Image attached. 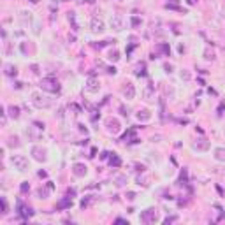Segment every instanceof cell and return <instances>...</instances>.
Listing matches in <instances>:
<instances>
[{
    "instance_id": "6da1fadb",
    "label": "cell",
    "mask_w": 225,
    "mask_h": 225,
    "mask_svg": "<svg viewBox=\"0 0 225 225\" xmlns=\"http://www.w3.org/2000/svg\"><path fill=\"white\" fill-rule=\"evenodd\" d=\"M32 104L35 106V107H39V109H46V107H51V99L49 97H46L44 93H40V91H34L32 93Z\"/></svg>"
},
{
    "instance_id": "7a4b0ae2",
    "label": "cell",
    "mask_w": 225,
    "mask_h": 225,
    "mask_svg": "<svg viewBox=\"0 0 225 225\" xmlns=\"http://www.w3.org/2000/svg\"><path fill=\"white\" fill-rule=\"evenodd\" d=\"M158 220H160V213L155 208H148V209H144L141 213V222L142 223H157Z\"/></svg>"
},
{
    "instance_id": "3957f363",
    "label": "cell",
    "mask_w": 225,
    "mask_h": 225,
    "mask_svg": "<svg viewBox=\"0 0 225 225\" xmlns=\"http://www.w3.org/2000/svg\"><path fill=\"white\" fill-rule=\"evenodd\" d=\"M40 88H42L44 91H49V93H58L60 91L58 81L53 79V77H44L42 81H40Z\"/></svg>"
},
{
    "instance_id": "277c9868",
    "label": "cell",
    "mask_w": 225,
    "mask_h": 225,
    "mask_svg": "<svg viewBox=\"0 0 225 225\" xmlns=\"http://www.w3.org/2000/svg\"><path fill=\"white\" fill-rule=\"evenodd\" d=\"M11 162H13V165L18 169V171H28V158L25 155H13L11 157Z\"/></svg>"
},
{
    "instance_id": "5b68a950",
    "label": "cell",
    "mask_w": 225,
    "mask_h": 225,
    "mask_svg": "<svg viewBox=\"0 0 225 225\" xmlns=\"http://www.w3.org/2000/svg\"><path fill=\"white\" fill-rule=\"evenodd\" d=\"M106 130L109 132V134L116 136V134H120V132H121V123H120L116 118H107L106 120Z\"/></svg>"
},
{
    "instance_id": "8992f818",
    "label": "cell",
    "mask_w": 225,
    "mask_h": 225,
    "mask_svg": "<svg viewBox=\"0 0 225 225\" xmlns=\"http://www.w3.org/2000/svg\"><path fill=\"white\" fill-rule=\"evenodd\" d=\"M90 28H91V32H93V34H102L106 30L104 19L99 18V16H93V18H91V21H90Z\"/></svg>"
},
{
    "instance_id": "52a82bcc",
    "label": "cell",
    "mask_w": 225,
    "mask_h": 225,
    "mask_svg": "<svg viewBox=\"0 0 225 225\" xmlns=\"http://www.w3.org/2000/svg\"><path fill=\"white\" fill-rule=\"evenodd\" d=\"M121 93H123L125 99H134V97H136V86H134V83L125 81L123 86H121Z\"/></svg>"
},
{
    "instance_id": "ba28073f",
    "label": "cell",
    "mask_w": 225,
    "mask_h": 225,
    "mask_svg": "<svg viewBox=\"0 0 225 225\" xmlns=\"http://www.w3.org/2000/svg\"><path fill=\"white\" fill-rule=\"evenodd\" d=\"M86 91L88 93H97V91L100 90V83H99V79L95 77V76H90L88 77V81H86Z\"/></svg>"
},
{
    "instance_id": "9c48e42d",
    "label": "cell",
    "mask_w": 225,
    "mask_h": 225,
    "mask_svg": "<svg viewBox=\"0 0 225 225\" xmlns=\"http://www.w3.org/2000/svg\"><path fill=\"white\" fill-rule=\"evenodd\" d=\"M32 155L37 162H44L48 157H46V150L44 148H40V146H34L32 148Z\"/></svg>"
},
{
    "instance_id": "30bf717a",
    "label": "cell",
    "mask_w": 225,
    "mask_h": 225,
    "mask_svg": "<svg viewBox=\"0 0 225 225\" xmlns=\"http://www.w3.org/2000/svg\"><path fill=\"white\" fill-rule=\"evenodd\" d=\"M72 172H74V176H77V178H83V176H86L88 169H86V165H85V163H74V165H72Z\"/></svg>"
},
{
    "instance_id": "8fae6325",
    "label": "cell",
    "mask_w": 225,
    "mask_h": 225,
    "mask_svg": "<svg viewBox=\"0 0 225 225\" xmlns=\"http://www.w3.org/2000/svg\"><path fill=\"white\" fill-rule=\"evenodd\" d=\"M69 208H72V197H64L62 201H58L56 202V209L58 211H62V209H69Z\"/></svg>"
},
{
    "instance_id": "7c38bea8",
    "label": "cell",
    "mask_w": 225,
    "mask_h": 225,
    "mask_svg": "<svg viewBox=\"0 0 225 225\" xmlns=\"http://www.w3.org/2000/svg\"><path fill=\"white\" fill-rule=\"evenodd\" d=\"M18 213L21 214V216H23L25 220H26V218H30V216H32V214H34V211L30 209V208L23 206V202H21V201H18Z\"/></svg>"
},
{
    "instance_id": "4fadbf2b",
    "label": "cell",
    "mask_w": 225,
    "mask_h": 225,
    "mask_svg": "<svg viewBox=\"0 0 225 225\" xmlns=\"http://www.w3.org/2000/svg\"><path fill=\"white\" fill-rule=\"evenodd\" d=\"M136 118L139 120V121H150L151 120V111L150 109H139L137 113H136Z\"/></svg>"
},
{
    "instance_id": "5bb4252c",
    "label": "cell",
    "mask_w": 225,
    "mask_h": 225,
    "mask_svg": "<svg viewBox=\"0 0 225 225\" xmlns=\"http://www.w3.org/2000/svg\"><path fill=\"white\" fill-rule=\"evenodd\" d=\"M193 150H197V151H208L209 150V141H206V139H197L195 142H193Z\"/></svg>"
},
{
    "instance_id": "9a60e30c",
    "label": "cell",
    "mask_w": 225,
    "mask_h": 225,
    "mask_svg": "<svg viewBox=\"0 0 225 225\" xmlns=\"http://www.w3.org/2000/svg\"><path fill=\"white\" fill-rule=\"evenodd\" d=\"M111 26L114 30H121L123 28V18L121 16H113L111 18Z\"/></svg>"
},
{
    "instance_id": "2e32d148",
    "label": "cell",
    "mask_w": 225,
    "mask_h": 225,
    "mask_svg": "<svg viewBox=\"0 0 225 225\" xmlns=\"http://www.w3.org/2000/svg\"><path fill=\"white\" fill-rule=\"evenodd\" d=\"M142 99L144 100H151L153 99V83H148V86L142 90Z\"/></svg>"
},
{
    "instance_id": "e0dca14e",
    "label": "cell",
    "mask_w": 225,
    "mask_h": 225,
    "mask_svg": "<svg viewBox=\"0 0 225 225\" xmlns=\"http://www.w3.org/2000/svg\"><path fill=\"white\" fill-rule=\"evenodd\" d=\"M137 183L142 187H148L151 183V176L150 174H144V172H141V176H137Z\"/></svg>"
},
{
    "instance_id": "ac0fdd59",
    "label": "cell",
    "mask_w": 225,
    "mask_h": 225,
    "mask_svg": "<svg viewBox=\"0 0 225 225\" xmlns=\"http://www.w3.org/2000/svg\"><path fill=\"white\" fill-rule=\"evenodd\" d=\"M109 165L111 167H120L121 165V160H120V157L116 155V153H111L109 155Z\"/></svg>"
},
{
    "instance_id": "d6986e66",
    "label": "cell",
    "mask_w": 225,
    "mask_h": 225,
    "mask_svg": "<svg viewBox=\"0 0 225 225\" xmlns=\"http://www.w3.org/2000/svg\"><path fill=\"white\" fill-rule=\"evenodd\" d=\"M67 19H69V23L72 25V30H79V26H77V21H76V13H74V11L67 13Z\"/></svg>"
},
{
    "instance_id": "ffe728a7",
    "label": "cell",
    "mask_w": 225,
    "mask_h": 225,
    "mask_svg": "<svg viewBox=\"0 0 225 225\" xmlns=\"http://www.w3.org/2000/svg\"><path fill=\"white\" fill-rule=\"evenodd\" d=\"M214 158L218 162H225V148H216L214 150Z\"/></svg>"
},
{
    "instance_id": "44dd1931",
    "label": "cell",
    "mask_w": 225,
    "mask_h": 225,
    "mask_svg": "<svg viewBox=\"0 0 225 225\" xmlns=\"http://www.w3.org/2000/svg\"><path fill=\"white\" fill-rule=\"evenodd\" d=\"M4 72H5V76L13 77V76L18 74V70H16V67H13V65H4Z\"/></svg>"
},
{
    "instance_id": "7402d4cb",
    "label": "cell",
    "mask_w": 225,
    "mask_h": 225,
    "mask_svg": "<svg viewBox=\"0 0 225 225\" xmlns=\"http://www.w3.org/2000/svg\"><path fill=\"white\" fill-rule=\"evenodd\" d=\"M93 201H95V197H93V195H88V197H85L83 201H81V208H83V209H86L88 206H91V204H93Z\"/></svg>"
},
{
    "instance_id": "603a6c76",
    "label": "cell",
    "mask_w": 225,
    "mask_h": 225,
    "mask_svg": "<svg viewBox=\"0 0 225 225\" xmlns=\"http://www.w3.org/2000/svg\"><path fill=\"white\" fill-rule=\"evenodd\" d=\"M49 192H51V188L46 185V188H42V187H40L39 190H37V195L40 197V199H48V195H49Z\"/></svg>"
},
{
    "instance_id": "cb8c5ba5",
    "label": "cell",
    "mask_w": 225,
    "mask_h": 225,
    "mask_svg": "<svg viewBox=\"0 0 225 225\" xmlns=\"http://www.w3.org/2000/svg\"><path fill=\"white\" fill-rule=\"evenodd\" d=\"M107 58L111 60V62H118V60H120V51L118 49H111L107 53Z\"/></svg>"
},
{
    "instance_id": "d4e9b609",
    "label": "cell",
    "mask_w": 225,
    "mask_h": 225,
    "mask_svg": "<svg viewBox=\"0 0 225 225\" xmlns=\"http://www.w3.org/2000/svg\"><path fill=\"white\" fill-rule=\"evenodd\" d=\"M7 111H9V116L11 118H18L19 116V107L18 106H9Z\"/></svg>"
},
{
    "instance_id": "484cf974",
    "label": "cell",
    "mask_w": 225,
    "mask_h": 225,
    "mask_svg": "<svg viewBox=\"0 0 225 225\" xmlns=\"http://www.w3.org/2000/svg\"><path fill=\"white\" fill-rule=\"evenodd\" d=\"M162 90H163V93H165V95H169V99H172V97H174V88H172V86L163 85V86H162Z\"/></svg>"
},
{
    "instance_id": "4316f807",
    "label": "cell",
    "mask_w": 225,
    "mask_h": 225,
    "mask_svg": "<svg viewBox=\"0 0 225 225\" xmlns=\"http://www.w3.org/2000/svg\"><path fill=\"white\" fill-rule=\"evenodd\" d=\"M136 76H146V69H144V64H139L136 67Z\"/></svg>"
},
{
    "instance_id": "83f0119b",
    "label": "cell",
    "mask_w": 225,
    "mask_h": 225,
    "mask_svg": "<svg viewBox=\"0 0 225 225\" xmlns=\"http://www.w3.org/2000/svg\"><path fill=\"white\" fill-rule=\"evenodd\" d=\"M125 183H127V176H125V174H118V176H116V185H118V187H123Z\"/></svg>"
},
{
    "instance_id": "f1b7e54d",
    "label": "cell",
    "mask_w": 225,
    "mask_h": 225,
    "mask_svg": "<svg viewBox=\"0 0 225 225\" xmlns=\"http://www.w3.org/2000/svg\"><path fill=\"white\" fill-rule=\"evenodd\" d=\"M9 146H11V148H18L19 146V139L16 137V136H11V137H9Z\"/></svg>"
},
{
    "instance_id": "f546056e",
    "label": "cell",
    "mask_w": 225,
    "mask_h": 225,
    "mask_svg": "<svg viewBox=\"0 0 225 225\" xmlns=\"http://www.w3.org/2000/svg\"><path fill=\"white\" fill-rule=\"evenodd\" d=\"M19 192H21V193H26V192H30V185H28V181H23L21 185H19Z\"/></svg>"
},
{
    "instance_id": "4dcf8cb0",
    "label": "cell",
    "mask_w": 225,
    "mask_h": 225,
    "mask_svg": "<svg viewBox=\"0 0 225 225\" xmlns=\"http://www.w3.org/2000/svg\"><path fill=\"white\" fill-rule=\"evenodd\" d=\"M204 58H206V60H214V53H213V49H206V51H204Z\"/></svg>"
},
{
    "instance_id": "1f68e13d",
    "label": "cell",
    "mask_w": 225,
    "mask_h": 225,
    "mask_svg": "<svg viewBox=\"0 0 225 225\" xmlns=\"http://www.w3.org/2000/svg\"><path fill=\"white\" fill-rule=\"evenodd\" d=\"M223 111H225V100H223V102H220V106H218V109H216V114H218V116H222V114H223Z\"/></svg>"
},
{
    "instance_id": "d6a6232c",
    "label": "cell",
    "mask_w": 225,
    "mask_h": 225,
    "mask_svg": "<svg viewBox=\"0 0 225 225\" xmlns=\"http://www.w3.org/2000/svg\"><path fill=\"white\" fill-rule=\"evenodd\" d=\"M158 49L162 51V53H165V55H169V53H171V49H169V46H167V44H160V46H158Z\"/></svg>"
},
{
    "instance_id": "836d02e7",
    "label": "cell",
    "mask_w": 225,
    "mask_h": 225,
    "mask_svg": "<svg viewBox=\"0 0 225 225\" xmlns=\"http://www.w3.org/2000/svg\"><path fill=\"white\" fill-rule=\"evenodd\" d=\"M181 79H185V81L190 79V72H188L187 69H183V70H181Z\"/></svg>"
},
{
    "instance_id": "e575fe53",
    "label": "cell",
    "mask_w": 225,
    "mask_h": 225,
    "mask_svg": "<svg viewBox=\"0 0 225 225\" xmlns=\"http://www.w3.org/2000/svg\"><path fill=\"white\" fill-rule=\"evenodd\" d=\"M0 201H2V213L5 214V213H7V209H9V208H7V201H5V197H2Z\"/></svg>"
},
{
    "instance_id": "d590c367",
    "label": "cell",
    "mask_w": 225,
    "mask_h": 225,
    "mask_svg": "<svg viewBox=\"0 0 225 225\" xmlns=\"http://www.w3.org/2000/svg\"><path fill=\"white\" fill-rule=\"evenodd\" d=\"M179 181H181V183H187V169H183V171H181V176H179Z\"/></svg>"
},
{
    "instance_id": "8d00e7d4",
    "label": "cell",
    "mask_w": 225,
    "mask_h": 225,
    "mask_svg": "<svg viewBox=\"0 0 225 225\" xmlns=\"http://www.w3.org/2000/svg\"><path fill=\"white\" fill-rule=\"evenodd\" d=\"M109 44V40H104V42H99V44H93V48H97V49H102L104 46H107Z\"/></svg>"
},
{
    "instance_id": "74e56055",
    "label": "cell",
    "mask_w": 225,
    "mask_h": 225,
    "mask_svg": "<svg viewBox=\"0 0 225 225\" xmlns=\"http://www.w3.org/2000/svg\"><path fill=\"white\" fill-rule=\"evenodd\" d=\"M132 25H134V26H139V25H141V18L134 16V18H132Z\"/></svg>"
},
{
    "instance_id": "f35d334b",
    "label": "cell",
    "mask_w": 225,
    "mask_h": 225,
    "mask_svg": "<svg viewBox=\"0 0 225 225\" xmlns=\"http://www.w3.org/2000/svg\"><path fill=\"white\" fill-rule=\"evenodd\" d=\"M163 70L171 74V72H172V65H171V64H163Z\"/></svg>"
},
{
    "instance_id": "ab89813d",
    "label": "cell",
    "mask_w": 225,
    "mask_h": 225,
    "mask_svg": "<svg viewBox=\"0 0 225 225\" xmlns=\"http://www.w3.org/2000/svg\"><path fill=\"white\" fill-rule=\"evenodd\" d=\"M35 128H39V130H44V123H40V121H35Z\"/></svg>"
},
{
    "instance_id": "60d3db41",
    "label": "cell",
    "mask_w": 225,
    "mask_h": 225,
    "mask_svg": "<svg viewBox=\"0 0 225 225\" xmlns=\"http://www.w3.org/2000/svg\"><path fill=\"white\" fill-rule=\"evenodd\" d=\"M144 169H146L144 165H139V163L136 165V171H137V172H144Z\"/></svg>"
},
{
    "instance_id": "b9f144b4",
    "label": "cell",
    "mask_w": 225,
    "mask_h": 225,
    "mask_svg": "<svg viewBox=\"0 0 225 225\" xmlns=\"http://www.w3.org/2000/svg\"><path fill=\"white\" fill-rule=\"evenodd\" d=\"M5 53H7V55H11V44H9L7 40H5Z\"/></svg>"
},
{
    "instance_id": "7bdbcfd3",
    "label": "cell",
    "mask_w": 225,
    "mask_h": 225,
    "mask_svg": "<svg viewBox=\"0 0 225 225\" xmlns=\"http://www.w3.org/2000/svg\"><path fill=\"white\" fill-rule=\"evenodd\" d=\"M67 195H69V197H74V195H76V190L69 188V190H67Z\"/></svg>"
},
{
    "instance_id": "ee69618b",
    "label": "cell",
    "mask_w": 225,
    "mask_h": 225,
    "mask_svg": "<svg viewBox=\"0 0 225 225\" xmlns=\"http://www.w3.org/2000/svg\"><path fill=\"white\" fill-rule=\"evenodd\" d=\"M127 199L134 201V199H136V193H134V192H128V193H127Z\"/></svg>"
},
{
    "instance_id": "f6af8a7d",
    "label": "cell",
    "mask_w": 225,
    "mask_h": 225,
    "mask_svg": "<svg viewBox=\"0 0 225 225\" xmlns=\"http://www.w3.org/2000/svg\"><path fill=\"white\" fill-rule=\"evenodd\" d=\"M109 155H111V153L104 151V153H102V155H100V158H102V160H106V158H109Z\"/></svg>"
},
{
    "instance_id": "bcb514c9",
    "label": "cell",
    "mask_w": 225,
    "mask_h": 225,
    "mask_svg": "<svg viewBox=\"0 0 225 225\" xmlns=\"http://www.w3.org/2000/svg\"><path fill=\"white\" fill-rule=\"evenodd\" d=\"M176 220V216H171V218H165L163 220V223H171V222H174Z\"/></svg>"
},
{
    "instance_id": "7dc6e473",
    "label": "cell",
    "mask_w": 225,
    "mask_h": 225,
    "mask_svg": "<svg viewBox=\"0 0 225 225\" xmlns=\"http://www.w3.org/2000/svg\"><path fill=\"white\" fill-rule=\"evenodd\" d=\"M107 72L109 74H116V69L114 67H107Z\"/></svg>"
},
{
    "instance_id": "c3c4849f",
    "label": "cell",
    "mask_w": 225,
    "mask_h": 225,
    "mask_svg": "<svg viewBox=\"0 0 225 225\" xmlns=\"http://www.w3.org/2000/svg\"><path fill=\"white\" fill-rule=\"evenodd\" d=\"M114 223H128V222H127V220H123V218H116V220H114Z\"/></svg>"
},
{
    "instance_id": "681fc988",
    "label": "cell",
    "mask_w": 225,
    "mask_h": 225,
    "mask_svg": "<svg viewBox=\"0 0 225 225\" xmlns=\"http://www.w3.org/2000/svg\"><path fill=\"white\" fill-rule=\"evenodd\" d=\"M79 127V132H85V134H86V127L85 125H77Z\"/></svg>"
},
{
    "instance_id": "f907efd6",
    "label": "cell",
    "mask_w": 225,
    "mask_h": 225,
    "mask_svg": "<svg viewBox=\"0 0 225 225\" xmlns=\"http://www.w3.org/2000/svg\"><path fill=\"white\" fill-rule=\"evenodd\" d=\"M32 70H34V74H39V67L37 65H32Z\"/></svg>"
},
{
    "instance_id": "816d5d0a",
    "label": "cell",
    "mask_w": 225,
    "mask_h": 225,
    "mask_svg": "<svg viewBox=\"0 0 225 225\" xmlns=\"http://www.w3.org/2000/svg\"><path fill=\"white\" fill-rule=\"evenodd\" d=\"M187 2H188V5H195V4H197V0H187Z\"/></svg>"
},
{
    "instance_id": "f5cc1de1",
    "label": "cell",
    "mask_w": 225,
    "mask_h": 225,
    "mask_svg": "<svg viewBox=\"0 0 225 225\" xmlns=\"http://www.w3.org/2000/svg\"><path fill=\"white\" fill-rule=\"evenodd\" d=\"M39 176H40V178H46L48 174H46V171H40V172H39Z\"/></svg>"
},
{
    "instance_id": "db71d44e",
    "label": "cell",
    "mask_w": 225,
    "mask_h": 225,
    "mask_svg": "<svg viewBox=\"0 0 225 225\" xmlns=\"http://www.w3.org/2000/svg\"><path fill=\"white\" fill-rule=\"evenodd\" d=\"M48 187H49L51 190H55V185H53V181H48Z\"/></svg>"
},
{
    "instance_id": "11a10c76",
    "label": "cell",
    "mask_w": 225,
    "mask_h": 225,
    "mask_svg": "<svg viewBox=\"0 0 225 225\" xmlns=\"http://www.w3.org/2000/svg\"><path fill=\"white\" fill-rule=\"evenodd\" d=\"M85 2H86V4H93V2H95V0H85Z\"/></svg>"
}]
</instances>
